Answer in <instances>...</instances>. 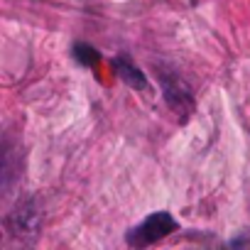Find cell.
Returning <instances> with one entry per match:
<instances>
[{"mask_svg": "<svg viewBox=\"0 0 250 250\" xmlns=\"http://www.w3.org/2000/svg\"><path fill=\"white\" fill-rule=\"evenodd\" d=\"M177 228H179V223L174 221V216L169 211H157V213H150L140 226H135L125 240H128V245H133V248H147V245L167 238Z\"/></svg>", "mask_w": 250, "mask_h": 250, "instance_id": "cell-1", "label": "cell"}, {"mask_svg": "<svg viewBox=\"0 0 250 250\" xmlns=\"http://www.w3.org/2000/svg\"><path fill=\"white\" fill-rule=\"evenodd\" d=\"M160 71H162V69H160ZM160 83H162V91H165V101H167V105H169L174 113L189 115V113L194 110L191 88H189L174 71H162V74H160Z\"/></svg>", "mask_w": 250, "mask_h": 250, "instance_id": "cell-2", "label": "cell"}, {"mask_svg": "<svg viewBox=\"0 0 250 250\" xmlns=\"http://www.w3.org/2000/svg\"><path fill=\"white\" fill-rule=\"evenodd\" d=\"M113 66H115V71H118V76L128 83L130 88H138V91H145L147 88V79H145V74L125 57V54H120V57H115L113 59Z\"/></svg>", "mask_w": 250, "mask_h": 250, "instance_id": "cell-3", "label": "cell"}, {"mask_svg": "<svg viewBox=\"0 0 250 250\" xmlns=\"http://www.w3.org/2000/svg\"><path fill=\"white\" fill-rule=\"evenodd\" d=\"M37 208H35V204L32 201H27V204H22L10 218H8V223H10V228H13V233H32L35 228H37Z\"/></svg>", "mask_w": 250, "mask_h": 250, "instance_id": "cell-4", "label": "cell"}, {"mask_svg": "<svg viewBox=\"0 0 250 250\" xmlns=\"http://www.w3.org/2000/svg\"><path fill=\"white\" fill-rule=\"evenodd\" d=\"M74 59H76L79 64H83V66H96V64L101 62V54H98L91 44L79 42V44H74Z\"/></svg>", "mask_w": 250, "mask_h": 250, "instance_id": "cell-5", "label": "cell"}, {"mask_svg": "<svg viewBox=\"0 0 250 250\" xmlns=\"http://www.w3.org/2000/svg\"><path fill=\"white\" fill-rule=\"evenodd\" d=\"M233 248H243V245H250V238H235L233 243H230Z\"/></svg>", "mask_w": 250, "mask_h": 250, "instance_id": "cell-6", "label": "cell"}]
</instances>
